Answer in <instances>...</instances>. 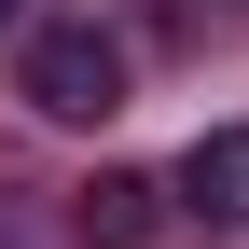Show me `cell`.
I'll return each mask as SVG.
<instances>
[{
	"label": "cell",
	"instance_id": "2",
	"mask_svg": "<svg viewBox=\"0 0 249 249\" xmlns=\"http://www.w3.org/2000/svg\"><path fill=\"white\" fill-rule=\"evenodd\" d=\"M180 208H194L208 235H249V124H208L194 152H180V180H166Z\"/></svg>",
	"mask_w": 249,
	"mask_h": 249
},
{
	"label": "cell",
	"instance_id": "1",
	"mask_svg": "<svg viewBox=\"0 0 249 249\" xmlns=\"http://www.w3.org/2000/svg\"><path fill=\"white\" fill-rule=\"evenodd\" d=\"M14 97L42 111V124H111V111H124V42H111L97 14L28 28V42H14Z\"/></svg>",
	"mask_w": 249,
	"mask_h": 249
},
{
	"label": "cell",
	"instance_id": "4",
	"mask_svg": "<svg viewBox=\"0 0 249 249\" xmlns=\"http://www.w3.org/2000/svg\"><path fill=\"white\" fill-rule=\"evenodd\" d=\"M14 14H28V0H0V28H14Z\"/></svg>",
	"mask_w": 249,
	"mask_h": 249
},
{
	"label": "cell",
	"instance_id": "3",
	"mask_svg": "<svg viewBox=\"0 0 249 249\" xmlns=\"http://www.w3.org/2000/svg\"><path fill=\"white\" fill-rule=\"evenodd\" d=\"M166 208H180L166 180H139V166H97L70 222H83V249H152V235H166Z\"/></svg>",
	"mask_w": 249,
	"mask_h": 249
}]
</instances>
